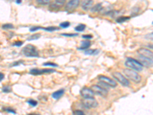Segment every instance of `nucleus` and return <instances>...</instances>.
I'll list each match as a JSON object with an SVG mask.
<instances>
[{"instance_id":"f257e3e1","label":"nucleus","mask_w":153,"mask_h":115,"mask_svg":"<svg viewBox=\"0 0 153 115\" xmlns=\"http://www.w3.org/2000/svg\"><path fill=\"white\" fill-rule=\"evenodd\" d=\"M122 72H123L124 76H125L128 80L132 81L135 83L141 82L142 76L138 74L137 71L131 70V69H123Z\"/></svg>"},{"instance_id":"f03ea898","label":"nucleus","mask_w":153,"mask_h":115,"mask_svg":"<svg viewBox=\"0 0 153 115\" xmlns=\"http://www.w3.org/2000/svg\"><path fill=\"white\" fill-rule=\"evenodd\" d=\"M125 65L127 68H129V69H131L136 71H142L143 69V66L141 65L139 61L130 57H128L126 58Z\"/></svg>"},{"instance_id":"7ed1b4c3","label":"nucleus","mask_w":153,"mask_h":115,"mask_svg":"<svg viewBox=\"0 0 153 115\" xmlns=\"http://www.w3.org/2000/svg\"><path fill=\"white\" fill-rule=\"evenodd\" d=\"M22 53L26 57H38L39 54L36 48L32 45H28L22 49Z\"/></svg>"},{"instance_id":"20e7f679","label":"nucleus","mask_w":153,"mask_h":115,"mask_svg":"<svg viewBox=\"0 0 153 115\" xmlns=\"http://www.w3.org/2000/svg\"><path fill=\"white\" fill-rule=\"evenodd\" d=\"M113 76L118 82H119V84H121L123 86V87H129V86H130V81L120 72H119V71H114L113 73Z\"/></svg>"},{"instance_id":"39448f33","label":"nucleus","mask_w":153,"mask_h":115,"mask_svg":"<svg viewBox=\"0 0 153 115\" xmlns=\"http://www.w3.org/2000/svg\"><path fill=\"white\" fill-rule=\"evenodd\" d=\"M91 90L93 91L94 94H97L101 97H107L108 94V90L102 87H100L98 84H94L91 86Z\"/></svg>"},{"instance_id":"423d86ee","label":"nucleus","mask_w":153,"mask_h":115,"mask_svg":"<svg viewBox=\"0 0 153 115\" xmlns=\"http://www.w3.org/2000/svg\"><path fill=\"white\" fill-rule=\"evenodd\" d=\"M98 79L99 81H101L102 83L107 84L108 87L109 88H116L117 86V83L115 81H113V79H111L110 78H108L107 76L104 75H99L98 77Z\"/></svg>"},{"instance_id":"0eeeda50","label":"nucleus","mask_w":153,"mask_h":115,"mask_svg":"<svg viewBox=\"0 0 153 115\" xmlns=\"http://www.w3.org/2000/svg\"><path fill=\"white\" fill-rule=\"evenodd\" d=\"M83 104L87 108H96L98 107V102L94 98H84L82 100Z\"/></svg>"},{"instance_id":"6e6552de","label":"nucleus","mask_w":153,"mask_h":115,"mask_svg":"<svg viewBox=\"0 0 153 115\" xmlns=\"http://www.w3.org/2000/svg\"><path fill=\"white\" fill-rule=\"evenodd\" d=\"M80 0H70V1L66 4L65 10L68 12H72L75 9L80 6Z\"/></svg>"},{"instance_id":"1a4fd4ad","label":"nucleus","mask_w":153,"mask_h":115,"mask_svg":"<svg viewBox=\"0 0 153 115\" xmlns=\"http://www.w3.org/2000/svg\"><path fill=\"white\" fill-rule=\"evenodd\" d=\"M55 72V70L54 69H37V68H34V69H31L30 70V74H33V75H40V74H47V73H54Z\"/></svg>"},{"instance_id":"9d476101","label":"nucleus","mask_w":153,"mask_h":115,"mask_svg":"<svg viewBox=\"0 0 153 115\" xmlns=\"http://www.w3.org/2000/svg\"><path fill=\"white\" fill-rule=\"evenodd\" d=\"M137 53L138 55L144 56V57L148 58H150V59H152V58H153V53H152V50L145 49V48H141V49H139L137 51Z\"/></svg>"},{"instance_id":"9b49d317","label":"nucleus","mask_w":153,"mask_h":115,"mask_svg":"<svg viewBox=\"0 0 153 115\" xmlns=\"http://www.w3.org/2000/svg\"><path fill=\"white\" fill-rule=\"evenodd\" d=\"M138 61L140 62L142 66L147 67V68H150V67L152 66V64H153L152 59L148 58H145L142 55H138Z\"/></svg>"},{"instance_id":"f8f14e48","label":"nucleus","mask_w":153,"mask_h":115,"mask_svg":"<svg viewBox=\"0 0 153 115\" xmlns=\"http://www.w3.org/2000/svg\"><path fill=\"white\" fill-rule=\"evenodd\" d=\"M80 94L84 98H93L94 93L91 90V88H84L80 90Z\"/></svg>"},{"instance_id":"ddd939ff","label":"nucleus","mask_w":153,"mask_h":115,"mask_svg":"<svg viewBox=\"0 0 153 115\" xmlns=\"http://www.w3.org/2000/svg\"><path fill=\"white\" fill-rule=\"evenodd\" d=\"M93 4V0H83L81 7H82L83 10L88 11L92 8Z\"/></svg>"},{"instance_id":"4468645a","label":"nucleus","mask_w":153,"mask_h":115,"mask_svg":"<svg viewBox=\"0 0 153 115\" xmlns=\"http://www.w3.org/2000/svg\"><path fill=\"white\" fill-rule=\"evenodd\" d=\"M67 2V0H54V2L50 6V8H55L57 9L62 7Z\"/></svg>"},{"instance_id":"2eb2a0df","label":"nucleus","mask_w":153,"mask_h":115,"mask_svg":"<svg viewBox=\"0 0 153 115\" xmlns=\"http://www.w3.org/2000/svg\"><path fill=\"white\" fill-rule=\"evenodd\" d=\"M90 45H91V42H90L89 40H85L81 42L80 47H79L77 49L78 50H87V49L90 48Z\"/></svg>"},{"instance_id":"dca6fc26","label":"nucleus","mask_w":153,"mask_h":115,"mask_svg":"<svg viewBox=\"0 0 153 115\" xmlns=\"http://www.w3.org/2000/svg\"><path fill=\"white\" fill-rule=\"evenodd\" d=\"M64 94V89H60L57 91H54V93H52L51 97L54 99H59L60 98H61L63 94Z\"/></svg>"},{"instance_id":"f3484780","label":"nucleus","mask_w":153,"mask_h":115,"mask_svg":"<svg viewBox=\"0 0 153 115\" xmlns=\"http://www.w3.org/2000/svg\"><path fill=\"white\" fill-rule=\"evenodd\" d=\"M103 8V4L102 3H97L94 6H92V8L90 9L91 12L95 13V12H101Z\"/></svg>"},{"instance_id":"a211bd4d","label":"nucleus","mask_w":153,"mask_h":115,"mask_svg":"<svg viewBox=\"0 0 153 115\" xmlns=\"http://www.w3.org/2000/svg\"><path fill=\"white\" fill-rule=\"evenodd\" d=\"M99 52V50L98 49H89V50H86L84 51V54L87 55H97Z\"/></svg>"},{"instance_id":"6ab92c4d","label":"nucleus","mask_w":153,"mask_h":115,"mask_svg":"<svg viewBox=\"0 0 153 115\" xmlns=\"http://www.w3.org/2000/svg\"><path fill=\"white\" fill-rule=\"evenodd\" d=\"M130 17L129 16H119V18H116V22L118 23H122V22H125L128 20H130Z\"/></svg>"},{"instance_id":"aec40b11","label":"nucleus","mask_w":153,"mask_h":115,"mask_svg":"<svg viewBox=\"0 0 153 115\" xmlns=\"http://www.w3.org/2000/svg\"><path fill=\"white\" fill-rule=\"evenodd\" d=\"M85 28H86V25H84V24H80V25L74 28V30L76 32H83L85 30Z\"/></svg>"},{"instance_id":"412c9836","label":"nucleus","mask_w":153,"mask_h":115,"mask_svg":"<svg viewBox=\"0 0 153 115\" xmlns=\"http://www.w3.org/2000/svg\"><path fill=\"white\" fill-rule=\"evenodd\" d=\"M42 29L45 30L47 32H54V31L58 30L59 28H58V27H56V26H49V27H47V28H42Z\"/></svg>"},{"instance_id":"4be33fe9","label":"nucleus","mask_w":153,"mask_h":115,"mask_svg":"<svg viewBox=\"0 0 153 115\" xmlns=\"http://www.w3.org/2000/svg\"><path fill=\"white\" fill-rule=\"evenodd\" d=\"M51 0H36V2L41 6H47V5L50 4Z\"/></svg>"},{"instance_id":"5701e85b","label":"nucleus","mask_w":153,"mask_h":115,"mask_svg":"<svg viewBox=\"0 0 153 115\" xmlns=\"http://www.w3.org/2000/svg\"><path fill=\"white\" fill-rule=\"evenodd\" d=\"M39 38H41V35L40 34H34L31 35L30 37L28 38V41H32V40H37Z\"/></svg>"},{"instance_id":"b1692460","label":"nucleus","mask_w":153,"mask_h":115,"mask_svg":"<svg viewBox=\"0 0 153 115\" xmlns=\"http://www.w3.org/2000/svg\"><path fill=\"white\" fill-rule=\"evenodd\" d=\"M28 104H30L31 107H35L38 105V101L35 100H33V99H28L27 101H26Z\"/></svg>"},{"instance_id":"393cba45","label":"nucleus","mask_w":153,"mask_h":115,"mask_svg":"<svg viewBox=\"0 0 153 115\" xmlns=\"http://www.w3.org/2000/svg\"><path fill=\"white\" fill-rule=\"evenodd\" d=\"M2 28L3 29H13L14 25L12 24H4V25H2Z\"/></svg>"},{"instance_id":"a878e982","label":"nucleus","mask_w":153,"mask_h":115,"mask_svg":"<svg viewBox=\"0 0 153 115\" xmlns=\"http://www.w3.org/2000/svg\"><path fill=\"white\" fill-rule=\"evenodd\" d=\"M2 91L5 92V93H9L12 91V87L11 86H5V87L2 88Z\"/></svg>"},{"instance_id":"bb28decb","label":"nucleus","mask_w":153,"mask_h":115,"mask_svg":"<svg viewBox=\"0 0 153 115\" xmlns=\"http://www.w3.org/2000/svg\"><path fill=\"white\" fill-rule=\"evenodd\" d=\"M70 23L69 22H64L60 24V27L62 28H67L70 26Z\"/></svg>"},{"instance_id":"cd10ccee","label":"nucleus","mask_w":153,"mask_h":115,"mask_svg":"<svg viewBox=\"0 0 153 115\" xmlns=\"http://www.w3.org/2000/svg\"><path fill=\"white\" fill-rule=\"evenodd\" d=\"M5 111H6L8 113H12V114H16V111L14 110L13 108H11V107H6V108H4L3 109Z\"/></svg>"},{"instance_id":"c85d7f7f","label":"nucleus","mask_w":153,"mask_h":115,"mask_svg":"<svg viewBox=\"0 0 153 115\" xmlns=\"http://www.w3.org/2000/svg\"><path fill=\"white\" fill-rule=\"evenodd\" d=\"M39 29H42V27H41V26H34V27H31L30 28V32H35L39 30Z\"/></svg>"},{"instance_id":"c756f323","label":"nucleus","mask_w":153,"mask_h":115,"mask_svg":"<svg viewBox=\"0 0 153 115\" xmlns=\"http://www.w3.org/2000/svg\"><path fill=\"white\" fill-rule=\"evenodd\" d=\"M43 65L44 66H51V67H57L58 66L57 64L53 63V62H46V63L43 64Z\"/></svg>"},{"instance_id":"7c9ffc66","label":"nucleus","mask_w":153,"mask_h":115,"mask_svg":"<svg viewBox=\"0 0 153 115\" xmlns=\"http://www.w3.org/2000/svg\"><path fill=\"white\" fill-rule=\"evenodd\" d=\"M73 115H86V114L84 113V111H80V110H76V111H74Z\"/></svg>"},{"instance_id":"2f4dec72","label":"nucleus","mask_w":153,"mask_h":115,"mask_svg":"<svg viewBox=\"0 0 153 115\" xmlns=\"http://www.w3.org/2000/svg\"><path fill=\"white\" fill-rule=\"evenodd\" d=\"M62 36H66V37H74V36H77L78 35V33H75V34H70V33H68V34H67V33H64V34H61Z\"/></svg>"},{"instance_id":"473e14b6","label":"nucleus","mask_w":153,"mask_h":115,"mask_svg":"<svg viewBox=\"0 0 153 115\" xmlns=\"http://www.w3.org/2000/svg\"><path fill=\"white\" fill-rule=\"evenodd\" d=\"M22 45H23V41H17L15 42H14V44H13L14 46H17V47H20Z\"/></svg>"},{"instance_id":"72a5a7b5","label":"nucleus","mask_w":153,"mask_h":115,"mask_svg":"<svg viewBox=\"0 0 153 115\" xmlns=\"http://www.w3.org/2000/svg\"><path fill=\"white\" fill-rule=\"evenodd\" d=\"M83 38H84V39H91V38H93V35H84L82 36Z\"/></svg>"},{"instance_id":"f704fd0d","label":"nucleus","mask_w":153,"mask_h":115,"mask_svg":"<svg viewBox=\"0 0 153 115\" xmlns=\"http://www.w3.org/2000/svg\"><path fill=\"white\" fill-rule=\"evenodd\" d=\"M23 63V61H16V62H14V63L11 65L12 67H14V66H17L18 65L20 64H22Z\"/></svg>"},{"instance_id":"c9c22d12","label":"nucleus","mask_w":153,"mask_h":115,"mask_svg":"<svg viewBox=\"0 0 153 115\" xmlns=\"http://www.w3.org/2000/svg\"><path fill=\"white\" fill-rule=\"evenodd\" d=\"M4 78H5V75L2 73L0 72V81H2L4 79Z\"/></svg>"},{"instance_id":"e433bc0d","label":"nucleus","mask_w":153,"mask_h":115,"mask_svg":"<svg viewBox=\"0 0 153 115\" xmlns=\"http://www.w3.org/2000/svg\"><path fill=\"white\" fill-rule=\"evenodd\" d=\"M22 2V0H16V3L17 4H20Z\"/></svg>"},{"instance_id":"4c0bfd02","label":"nucleus","mask_w":153,"mask_h":115,"mask_svg":"<svg viewBox=\"0 0 153 115\" xmlns=\"http://www.w3.org/2000/svg\"><path fill=\"white\" fill-rule=\"evenodd\" d=\"M35 115H40V114H35Z\"/></svg>"}]
</instances>
